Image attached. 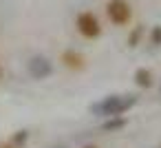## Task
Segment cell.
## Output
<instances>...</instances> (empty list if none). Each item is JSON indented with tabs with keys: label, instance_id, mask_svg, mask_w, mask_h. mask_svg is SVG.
Wrapping results in <instances>:
<instances>
[{
	"label": "cell",
	"instance_id": "cell-9",
	"mask_svg": "<svg viewBox=\"0 0 161 148\" xmlns=\"http://www.w3.org/2000/svg\"><path fill=\"white\" fill-rule=\"evenodd\" d=\"M141 33H143V29H141V27H137V29H135V31L128 36V47H137V42H139Z\"/></svg>",
	"mask_w": 161,
	"mask_h": 148
},
{
	"label": "cell",
	"instance_id": "cell-2",
	"mask_svg": "<svg viewBox=\"0 0 161 148\" xmlns=\"http://www.w3.org/2000/svg\"><path fill=\"white\" fill-rule=\"evenodd\" d=\"M75 29H77V33H80L82 38H86V40H97V38L102 36V22H99V18H97L93 11H82V14H77V18H75Z\"/></svg>",
	"mask_w": 161,
	"mask_h": 148
},
{
	"label": "cell",
	"instance_id": "cell-11",
	"mask_svg": "<svg viewBox=\"0 0 161 148\" xmlns=\"http://www.w3.org/2000/svg\"><path fill=\"white\" fill-rule=\"evenodd\" d=\"M0 148H18L11 139H7V141H0Z\"/></svg>",
	"mask_w": 161,
	"mask_h": 148
},
{
	"label": "cell",
	"instance_id": "cell-12",
	"mask_svg": "<svg viewBox=\"0 0 161 148\" xmlns=\"http://www.w3.org/2000/svg\"><path fill=\"white\" fill-rule=\"evenodd\" d=\"M3 75H5V71H3V64H0V80H3Z\"/></svg>",
	"mask_w": 161,
	"mask_h": 148
},
{
	"label": "cell",
	"instance_id": "cell-13",
	"mask_svg": "<svg viewBox=\"0 0 161 148\" xmlns=\"http://www.w3.org/2000/svg\"><path fill=\"white\" fill-rule=\"evenodd\" d=\"M84 148H97V146H93V144H88V146H84Z\"/></svg>",
	"mask_w": 161,
	"mask_h": 148
},
{
	"label": "cell",
	"instance_id": "cell-3",
	"mask_svg": "<svg viewBox=\"0 0 161 148\" xmlns=\"http://www.w3.org/2000/svg\"><path fill=\"white\" fill-rule=\"evenodd\" d=\"M106 16L115 27H126L132 20V9L128 0H108L106 3Z\"/></svg>",
	"mask_w": 161,
	"mask_h": 148
},
{
	"label": "cell",
	"instance_id": "cell-7",
	"mask_svg": "<svg viewBox=\"0 0 161 148\" xmlns=\"http://www.w3.org/2000/svg\"><path fill=\"white\" fill-rule=\"evenodd\" d=\"M126 124H128V122H126L121 115H117V117H108V119L104 122V130H110V133H113V130H119V128H124Z\"/></svg>",
	"mask_w": 161,
	"mask_h": 148
},
{
	"label": "cell",
	"instance_id": "cell-4",
	"mask_svg": "<svg viewBox=\"0 0 161 148\" xmlns=\"http://www.w3.org/2000/svg\"><path fill=\"white\" fill-rule=\"evenodd\" d=\"M60 62H62V66H64V69L75 71V73H80V71H84V69H86V58H84L80 51H75V49H66V51H62Z\"/></svg>",
	"mask_w": 161,
	"mask_h": 148
},
{
	"label": "cell",
	"instance_id": "cell-8",
	"mask_svg": "<svg viewBox=\"0 0 161 148\" xmlns=\"http://www.w3.org/2000/svg\"><path fill=\"white\" fill-rule=\"evenodd\" d=\"M9 139H11L18 148H25V146H27V141H29V130H18V133H14Z\"/></svg>",
	"mask_w": 161,
	"mask_h": 148
},
{
	"label": "cell",
	"instance_id": "cell-6",
	"mask_svg": "<svg viewBox=\"0 0 161 148\" xmlns=\"http://www.w3.org/2000/svg\"><path fill=\"white\" fill-rule=\"evenodd\" d=\"M132 80H135V84H137L139 88H150V86H152V71L141 66V69H137V71H135Z\"/></svg>",
	"mask_w": 161,
	"mask_h": 148
},
{
	"label": "cell",
	"instance_id": "cell-10",
	"mask_svg": "<svg viewBox=\"0 0 161 148\" xmlns=\"http://www.w3.org/2000/svg\"><path fill=\"white\" fill-rule=\"evenodd\" d=\"M150 42H152V44H157V47L161 44V27H159V25H157V27H152V31H150Z\"/></svg>",
	"mask_w": 161,
	"mask_h": 148
},
{
	"label": "cell",
	"instance_id": "cell-5",
	"mask_svg": "<svg viewBox=\"0 0 161 148\" xmlns=\"http://www.w3.org/2000/svg\"><path fill=\"white\" fill-rule=\"evenodd\" d=\"M29 73H31L33 80H47V77L53 73V66H51V62H49L47 58L36 55V58H31V62H29Z\"/></svg>",
	"mask_w": 161,
	"mask_h": 148
},
{
	"label": "cell",
	"instance_id": "cell-1",
	"mask_svg": "<svg viewBox=\"0 0 161 148\" xmlns=\"http://www.w3.org/2000/svg\"><path fill=\"white\" fill-rule=\"evenodd\" d=\"M135 104H137V95H108V97H102L99 102H95L91 106V113L99 115V117H117V115H124L126 111H130Z\"/></svg>",
	"mask_w": 161,
	"mask_h": 148
}]
</instances>
